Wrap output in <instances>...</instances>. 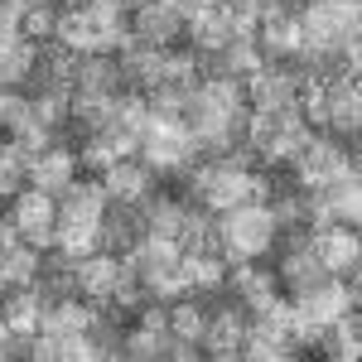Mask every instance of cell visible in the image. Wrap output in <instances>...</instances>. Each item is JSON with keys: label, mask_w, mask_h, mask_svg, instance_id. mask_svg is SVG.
<instances>
[{"label": "cell", "mask_w": 362, "mask_h": 362, "mask_svg": "<svg viewBox=\"0 0 362 362\" xmlns=\"http://www.w3.org/2000/svg\"><path fill=\"white\" fill-rule=\"evenodd\" d=\"M131 280V266L126 261H116V256H83L78 266H73V285L83 290L87 300H112L116 290Z\"/></svg>", "instance_id": "52a82bcc"}, {"label": "cell", "mask_w": 362, "mask_h": 362, "mask_svg": "<svg viewBox=\"0 0 362 362\" xmlns=\"http://www.w3.org/2000/svg\"><path fill=\"white\" fill-rule=\"evenodd\" d=\"M184 218H189V213H184L179 203H155V208H150V232H155V237H179V232H184Z\"/></svg>", "instance_id": "cb8c5ba5"}, {"label": "cell", "mask_w": 362, "mask_h": 362, "mask_svg": "<svg viewBox=\"0 0 362 362\" xmlns=\"http://www.w3.org/2000/svg\"><path fill=\"white\" fill-rule=\"evenodd\" d=\"M97 242H102V227H87V223H58V237H54V247L63 251L68 261L92 256V251H97Z\"/></svg>", "instance_id": "ffe728a7"}, {"label": "cell", "mask_w": 362, "mask_h": 362, "mask_svg": "<svg viewBox=\"0 0 362 362\" xmlns=\"http://www.w3.org/2000/svg\"><path fill=\"white\" fill-rule=\"evenodd\" d=\"M29 179H34L39 189H49V194H63V189L78 179V160H73L63 145H49V150H39V155H34Z\"/></svg>", "instance_id": "4fadbf2b"}, {"label": "cell", "mask_w": 362, "mask_h": 362, "mask_svg": "<svg viewBox=\"0 0 362 362\" xmlns=\"http://www.w3.org/2000/svg\"><path fill=\"white\" fill-rule=\"evenodd\" d=\"M29 116H34V107H29L25 97H15V92H0V131H10V136H15V131L25 126Z\"/></svg>", "instance_id": "d4e9b609"}, {"label": "cell", "mask_w": 362, "mask_h": 362, "mask_svg": "<svg viewBox=\"0 0 362 362\" xmlns=\"http://www.w3.org/2000/svg\"><path fill=\"white\" fill-rule=\"evenodd\" d=\"M5 338H10V329H5V319H0V343H5Z\"/></svg>", "instance_id": "4316f807"}, {"label": "cell", "mask_w": 362, "mask_h": 362, "mask_svg": "<svg viewBox=\"0 0 362 362\" xmlns=\"http://www.w3.org/2000/svg\"><path fill=\"white\" fill-rule=\"evenodd\" d=\"M280 237V218L266 208V203H237L227 208L223 223H218V251L223 256H237V261H256L276 247Z\"/></svg>", "instance_id": "6da1fadb"}, {"label": "cell", "mask_w": 362, "mask_h": 362, "mask_svg": "<svg viewBox=\"0 0 362 362\" xmlns=\"http://www.w3.org/2000/svg\"><path fill=\"white\" fill-rule=\"evenodd\" d=\"M237 290H242V300H247L251 309H261L266 300L280 295V276L276 271H261V266H242V271H237Z\"/></svg>", "instance_id": "44dd1931"}, {"label": "cell", "mask_w": 362, "mask_h": 362, "mask_svg": "<svg viewBox=\"0 0 362 362\" xmlns=\"http://www.w3.org/2000/svg\"><path fill=\"white\" fill-rule=\"evenodd\" d=\"M184 34L194 39L198 54H223L227 44L237 39V34H232V20H227L218 5H203V10H194V15L184 20Z\"/></svg>", "instance_id": "30bf717a"}, {"label": "cell", "mask_w": 362, "mask_h": 362, "mask_svg": "<svg viewBox=\"0 0 362 362\" xmlns=\"http://www.w3.org/2000/svg\"><path fill=\"white\" fill-rule=\"evenodd\" d=\"M305 54H334L348 39H358V0H314L300 15Z\"/></svg>", "instance_id": "7a4b0ae2"}, {"label": "cell", "mask_w": 362, "mask_h": 362, "mask_svg": "<svg viewBox=\"0 0 362 362\" xmlns=\"http://www.w3.org/2000/svg\"><path fill=\"white\" fill-rule=\"evenodd\" d=\"M10 223L20 227V242H29V247H54L58 237V194H49V189H25V194H15V213H10Z\"/></svg>", "instance_id": "5b68a950"}, {"label": "cell", "mask_w": 362, "mask_h": 362, "mask_svg": "<svg viewBox=\"0 0 362 362\" xmlns=\"http://www.w3.org/2000/svg\"><path fill=\"white\" fill-rule=\"evenodd\" d=\"M34 280H39V251L29 242H15V247L0 251V290H20Z\"/></svg>", "instance_id": "e0dca14e"}, {"label": "cell", "mask_w": 362, "mask_h": 362, "mask_svg": "<svg viewBox=\"0 0 362 362\" xmlns=\"http://www.w3.org/2000/svg\"><path fill=\"white\" fill-rule=\"evenodd\" d=\"M276 276L285 280L295 295H305V290H314V285H324V280L334 276V271H329V266L314 256V247H300L295 256H285V266H280Z\"/></svg>", "instance_id": "9a60e30c"}, {"label": "cell", "mask_w": 362, "mask_h": 362, "mask_svg": "<svg viewBox=\"0 0 362 362\" xmlns=\"http://www.w3.org/2000/svg\"><path fill=\"white\" fill-rule=\"evenodd\" d=\"M319 92H324L329 126H334V131H358V126H362V92H358V78H338V83L319 87Z\"/></svg>", "instance_id": "7c38bea8"}, {"label": "cell", "mask_w": 362, "mask_h": 362, "mask_svg": "<svg viewBox=\"0 0 362 362\" xmlns=\"http://www.w3.org/2000/svg\"><path fill=\"white\" fill-rule=\"evenodd\" d=\"M247 102L251 112H285V107H300V97H305V87H300V78L295 73H285V68H256V73H247Z\"/></svg>", "instance_id": "8992f818"}, {"label": "cell", "mask_w": 362, "mask_h": 362, "mask_svg": "<svg viewBox=\"0 0 362 362\" xmlns=\"http://www.w3.org/2000/svg\"><path fill=\"white\" fill-rule=\"evenodd\" d=\"M194 150H198V140L184 126V116H150V126L140 136V155L155 169H184L194 160Z\"/></svg>", "instance_id": "277c9868"}, {"label": "cell", "mask_w": 362, "mask_h": 362, "mask_svg": "<svg viewBox=\"0 0 362 362\" xmlns=\"http://www.w3.org/2000/svg\"><path fill=\"white\" fill-rule=\"evenodd\" d=\"M314 256L329 266V271H358V256H362V247H358V232L348 223H334V227H319L314 232Z\"/></svg>", "instance_id": "9c48e42d"}, {"label": "cell", "mask_w": 362, "mask_h": 362, "mask_svg": "<svg viewBox=\"0 0 362 362\" xmlns=\"http://www.w3.org/2000/svg\"><path fill=\"white\" fill-rule=\"evenodd\" d=\"M63 203H58V223H87V227H102L107 218V189L102 184H68L63 189Z\"/></svg>", "instance_id": "8fae6325"}, {"label": "cell", "mask_w": 362, "mask_h": 362, "mask_svg": "<svg viewBox=\"0 0 362 362\" xmlns=\"http://www.w3.org/2000/svg\"><path fill=\"white\" fill-rule=\"evenodd\" d=\"M242 334H247V329H242V319L227 309V314H218V319L203 329V343H208V353H213V358H237V353H242Z\"/></svg>", "instance_id": "d6986e66"}, {"label": "cell", "mask_w": 362, "mask_h": 362, "mask_svg": "<svg viewBox=\"0 0 362 362\" xmlns=\"http://www.w3.org/2000/svg\"><path fill=\"white\" fill-rule=\"evenodd\" d=\"M102 189L116 203H140L145 189H150V165H136V160H116V165L102 169Z\"/></svg>", "instance_id": "5bb4252c"}, {"label": "cell", "mask_w": 362, "mask_h": 362, "mask_svg": "<svg viewBox=\"0 0 362 362\" xmlns=\"http://www.w3.org/2000/svg\"><path fill=\"white\" fill-rule=\"evenodd\" d=\"M194 189H198V198L208 203V213H227V208H237V203L266 198V184H261L242 160H237V165L223 160V165H213V169H198Z\"/></svg>", "instance_id": "3957f363"}, {"label": "cell", "mask_w": 362, "mask_h": 362, "mask_svg": "<svg viewBox=\"0 0 362 362\" xmlns=\"http://www.w3.org/2000/svg\"><path fill=\"white\" fill-rule=\"evenodd\" d=\"M54 29H58V10H49L44 0H39V5L29 0V5H25V15H20V34L39 44V39H54Z\"/></svg>", "instance_id": "603a6c76"}, {"label": "cell", "mask_w": 362, "mask_h": 362, "mask_svg": "<svg viewBox=\"0 0 362 362\" xmlns=\"http://www.w3.org/2000/svg\"><path fill=\"white\" fill-rule=\"evenodd\" d=\"M20 179H25V165L0 145V198H15V194H20Z\"/></svg>", "instance_id": "484cf974"}, {"label": "cell", "mask_w": 362, "mask_h": 362, "mask_svg": "<svg viewBox=\"0 0 362 362\" xmlns=\"http://www.w3.org/2000/svg\"><path fill=\"white\" fill-rule=\"evenodd\" d=\"M92 329V309L78 300H54L39 309V334H87Z\"/></svg>", "instance_id": "2e32d148"}, {"label": "cell", "mask_w": 362, "mask_h": 362, "mask_svg": "<svg viewBox=\"0 0 362 362\" xmlns=\"http://www.w3.org/2000/svg\"><path fill=\"white\" fill-rule=\"evenodd\" d=\"M295 169H300L305 189H324V184H334L338 174L348 169V160H343V150L329 136H309V145L295 155Z\"/></svg>", "instance_id": "ba28073f"}, {"label": "cell", "mask_w": 362, "mask_h": 362, "mask_svg": "<svg viewBox=\"0 0 362 362\" xmlns=\"http://www.w3.org/2000/svg\"><path fill=\"white\" fill-rule=\"evenodd\" d=\"M203 329H208V314H203L194 300H184V305L169 309V334H174V338H189V343H198V338H203Z\"/></svg>", "instance_id": "7402d4cb"}, {"label": "cell", "mask_w": 362, "mask_h": 362, "mask_svg": "<svg viewBox=\"0 0 362 362\" xmlns=\"http://www.w3.org/2000/svg\"><path fill=\"white\" fill-rule=\"evenodd\" d=\"M39 309H44V300H39L29 285H20L15 295H5L0 319H5V329H10V334H39Z\"/></svg>", "instance_id": "ac0fdd59"}]
</instances>
